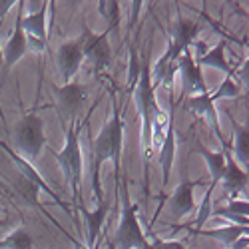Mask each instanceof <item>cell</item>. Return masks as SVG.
Masks as SVG:
<instances>
[{
    "instance_id": "obj_6",
    "label": "cell",
    "mask_w": 249,
    "mask_h": 249,
    "mask_svg": "<svg viewBox=\"0 0 249 249\" xmlns=\"http://www.w3.org/2000/svg\"><path fill=\"white\" fill-rule=\"evenodd\" d=\"M82 60H84V52H82V38L60 46V50H58V64H60L62 78H64L66 84L72 80V76L78 72Z\"/></svg>"
},
{
    "instance_id": "obj_17",
    "label": "cell",
    "mask_w": 249,
    "mask_h": 249,
    "mask_svg": "<svg viewBox=\"0 0 249 249\" xmlns=\"http://www.w3.org/2000/svg\"><path fill=\"white\" fill-rule=\"evenodd\" d=\"M223 50H225V42H219L213 50H210L205 56L199 58V64L203 66H213V68H219L227 74H231V66L225 62V56H223Z\"/></svg>"
},
{
    "instance_id": "obj_16",
    "label": "cell",
    "mask_w": 249,
    "mask_h": 249,
    "mask_svg": "<svg viewBox=\"0 0 249 249\" xmlns=\"http://www.w3.org/2000/svg\"><path fill=\"white\" fill-rule=\"evenodd\" d=\"M84 213V219L88 221V227H90V237H88V243L94 245L96 239H98V233H100V227H102V221L108 213V203H102L96 212H82Z\"/></svg>"
},
{
    "instance_id": "obj_24",
    "label": "cell",
    "mask_w": 249,
    "mask_h": 249,
    "mask_svg": "<svg viewBox=\"0 0 249 249\" xmlns=\"http://www.w3.org/2000/svg\"><path fill=\"white\" fill-rule=\"evenodd\" d=\"M230 96H237V86L233 84L230 78H225V82L219 86V90L213 96H210V98H212V102H215L217 98H230Z\"/></svg>"
},
{
    "instance_id": "obj_1",
    "label": "cell",
    "mask_w": 249,
    "mask_h": 249,
    "mask_svg": "<svg viewBox=\"0 0 249 249\" xmlns=\"http://www.w3.org/2000/svg\"><path fill=\"white\" fill-rule=\"evenodd\" d=\"M122 205H124V215H122V223L116 235V243L120 245V249H148L146 237L142 233V227L136 215L138 205L130 201L128 183L124 179H122Z\"/></svg>"
},
{
    "instance_id": "obj_15",
    "label": "cell",
    "mask_w": 249,
    "mask_h": 249,
    "mask_svg": "<svg viewBox=\"0 0 249 249\" xmlns=\"http://www.w3.org/2000/svg\"><path fill=\"white\" fill-rule=\"evenodd\" d=\"M197 152L205 158L207 161V168H210V176H212V183L215 185L219 179H221V174L225 170V154H213L210 150H205V148H197Z\"/></svg>"
},
{
    "instance_id": "obj_10",
    "label": "cell",
    "mask_w": 249,
    "mask_h": 249,
    "mask_svg": "<svg viewBox=\"0 0 249 249\" xmlns=\"http://www.w3.org/2000/svg\"><path fill=\"white\" fill-rule=\"evenodd\" d=\"M179 66H181V74H183V84H185V92L188 94H205V84H203V78L199 68L194 64L192 56L185 52L179 60Z\"/></svg>"
},
{
    "instance_id": "obj_2",
    "label": "cell",
    "mask_w": 249,
    "mask_h": 249,
    "mask_svg": "<svg viewBox=\"0 0 249 249\" xmlns=\"http://www.w3.org/2000/svg\"><path fill=\"white\" fill-rule=\"evenodd\" d=\"M124 130V122L120 118V114L116 112L114 118L108 122V126L102 130V134L98 136L96 143H94V161L96 168L106 161V160H114L116 165L120 161V152H122V132Z\"/></svg>"
},
{
    "instance_id": "obj_27",
    "label": "cell",
    "mask_w": 249,
    "mask_h": 249,
    "mask_svg": "<svg viewBox=\"0 0 249 249\" xmlns=\"http://www.w3.org/2000/svg\"><path fill=\"white\" fill-rule=\"evenodd\" d=\"M4 64V58H2V50H0V66Z\"/></svg>"
},
{
    "instance_id": "obj_3",
    "label": "cell",
    "mask_w": 249,
    "mask_h": 249,
    "mask_svg": "<svg viewBox=\"0 0 249 249\" xmlns=\"http://www.w3.org/2000/svg\"><path fill=\"white\" fill-rule=\"evenodd\" d=\"M18 150L26 154L30 160L40 156V150L44 146V130H42V120L36 114H28L18 122L16 132H14Z\"/></svg>"
},
{
    "instance_id": "obj_13",
    "label": "cell",
    "mask_w": 249,
    "mask_h": 249,
    "mask_svg": "<svg viewBox=\"0 0 249 249\" xmlns=\"http://www.w3.org/2000/svg\"><path fill=\"white\" fill-rule=\"evenodd\" d=\"M26 48H28V36L24 34V30H22V28L16 26V30H14L12 38L8 40V44H6V52L2 54L6 68H12V66L16 64V62L24 56Z\"/></svg>"
},
{
    "instance_id": "obj_5",
    "label": "cell",
    "mask_w": 249,
    "mask_h": 249,
    "mask_svg": "<svg viewBox=\"0 0 249 249\" xmlns=\"http://www.w3.org/2000/svg\"><path fill=\"white\" fill-rule=\"evenodd\" d=\"M108 34H92L90 30H84L82 34V52L86 58L92 60L96 70H104L110 64V46H108Z\"/></svg>"
},
{
    "instance_id": "obj_23",
    "label": "cell",
    "mask_w": 249,
    "mask_h": 249,
    "mask_svg": "<svg viewBox=\"0 0 249 249\" xmlns=\"http://www.w3.org/2000/svg\"><path fill=\"white\" fill-rule=\"evenodd\" d=\"M100 12H104L108 16L110 20V30L118 24V20H120V8H118V2H102L100 6Z\"/></svg>"
},
{
    "instance_id": "obj_14",
    "label": "cell",
    "mask_w": 249,
    "mask_h": 249,
    "mask_svg": "<svg viewBox=\"0 0 249 249\" xmlns=\"http://www.w3.org/2000/svg\"><path fill=\"white\" fill-rule=\"evenodd\" d=\"M199 181H181L178 185L176 194L172 196V207L178 215H185L194 210V196H192V190L196 188Z\"/></svg>"
},
{
    "instance_id": "obj_22",
    "label": "cell",
    "mask_w": 249,
    "mask_h": 249,
    "mask_svg": "<svg viewBox=\"0 0 249 249\" xmlns=\"http://www.w3.org/2000/svg\"><path fill=\"white\" fill-rule=\"evenodd\" d=\"M247 146H249L247 130L237 128V143H235V150H237V154H239V160L245 161V163H247V160H249V150H247Z\"/></svg>"
},
{
    "instance_id": "obj_19",
    "label": "cell",
    "mask_w": 249,
    "mask_h": 249,
    "mask_svg": "<svg viewBox=\"0 0 249 249\" xmlns=\"http://www.w3.org/2000/svg\"><path fill=\"white\" fill-rule=\"evenodd\" d=\"M247 233V227H223V230H215V231H205V235L210 237H215L219 239L221 243H235L241 235Z\"/></svg>"
},
{
    "instance_id": "obj_7",
    "label": "cell",
    "mask_w": 249,
    "mask_h": 249,
    "mask_svg": "<svg viewBox=\"0 0 249 249\" xmlns=\"http://www.w3.org/2000/svg\"><path fill=\"white\" fill-rule=\"evenodd\" d=\"M48 4L50 2H42L38 12L26 16L24 20H20L18 26L30 32V38L34 40V46L42 50L44 44H46V10H48Z\"/></svg>"
},
{
    "instance_id": "obj_26",
    "label": "cell",
    "mask_w": 249,
    "mask_h": 249,
    "mask_svg": "<svg viewBox=\"0 0 249 249\" xmlns=\"http://www.w3.org/2000/svg\"><path fill=\"white\" fill-rule=\"evenodd\" d=\"M148 249H185L181 243H178V241H158V243H154V245H148Z\"/></svg>"
},
{
    "instance_id": "obj_28",
    "label": "cell",
    "mask_w": 249,
    "mask_h": 249,
    "mask_svg": "<svg viewBox=\"0 0 249 249\" xmlns=\"http://www.w3.org/2000/svg\"><path fill=\"white\" fill-rule=\"evenodd\" d=\"M0 196H2V188H0Z\"/></svg>"
},
{
    "instance_id": "obj_20",
    "label": "cell",
    "mask_w": 249,
    "mask_h": 249,
    "mask_svg": "<svg viewBox=\"0 0 249 249\" xmlns=\"http://www.w3.org/2000/svg\"><path fill=\"white\" fill-rule=\"evenodd\" d=\"M172 158H174V128L170 126L168 140H165V146H163V152H161V168H163V181L165 183H168L170 170H172Z\"/></svg>"
},
{
    "instance_id": "obj_8",
    "label": "cell",
    "mask_w": 249,
    "mask_h": 249,
    "mask_svg": "<svg viewBox=\"0 0 249 249\" xmlns=\"http://www.w3.org/2000/svg\"><path fill=\"white\" fill-rule=\"evenodd\" d=\"M138 98H140L142 114H143V118H146V142H148L150 140V128H152V114L156 112V104H154V90L150 88V74H148L146 68L142 70Z\"/></svg>"
},
{
    "instance_id": "obj_4",
    "label": "cell",
    "mask_w": 249,
    "mask_h": 249,
    "mask_svg": "<svg viewBox=\"0 0 249 249\" xmlns=\"http://www.w3.org/2000/svg\"><path fill=\"white\" fill-rule=\"evenodd\" d=\"M56 160L60 161L68 181L72 183V192L78 197L80 179H82V154H80V143H78V126L70 128L66 136V146L60 154H56Z\"/></svg>"
},
{
    "instance_id": "obj_9",
    "label": "cell",
    "mask_w": 249,
    "mask_h": 249,
    "mask_svg": "<svg viewBox=\"0 0 249 249\" xmlns=\"http://www.w3.org/2000/svg\"><path fill=\"white\" fill-rule=\"evenodd\" d=\"M188 108H190L194 114H197V116H205L207 120H210V124L213 126V130H215V134H217V138L221 140L223 146H227L225 140L221 138L219 124H217V114H215V108H213V102H212L210 94L205 92V94H196V96H192V98L188 100Z\"/></svg>"
},
{
    "instance_id": "obj_25",
    "label": "cell",
    "mask_w": 249,
    "mask_h": 249,
    "mask_svg": "<svg viewBox=\"0 0 249 249\" xmlns=\"http://www.w3.org/2000/svg\"><path fill=\"white\" fill-rule=\"evenodd\" d=\"M247 210H249V203L247 201H231L230 203V210H225V212H230L233 215H245L247 217Z\"/></svg>"
},
{
    "instance_id": "obj_11",
    "label": "cell",
    "mask_w": 249,
    "mask_h": 249,
    "mask_svg": "<svg viewBox=\"0 0 249 249\" xmlns=\"http://www.w3.org/2000/svg\"><path fill=\"white\" fill-rule=\"evenodd\" d=\"M221 179H223V188L230 192L231 196H237V194L245 188L247 174L235 163L233 158L227 156V160H225V170H223V174H221Z\"/></svg>"
},
{
    "instance_id": "obj_21",
    "label": "cell",
    "mask_w": 249,
    "mask_h": 249,
    "mask_svg": "<svg viewBox=\"0 0 249 249\" xmlns=\"http://www.w3.org/2000/svg\"><path fill=\"white\" fill-rule=\"evenodd\" d=\"M213 188H215V185L212 183V185H210V190H207V194L203 196V203H201V210H199V217H197L196 227H194V235L201 231V227H203L205 219L212 215V205H210V203H212V194H213Z\"/></svg>"
},
{
    "instance_id": "obj_18",
    "label": "cell",
    "mask_w": 249,
    "mask_h": 249,
    "mask_svg": "<svg viewBox=\"0 0 249 249\" xmlns=\"http://www.w3.org/2000/svg\"><path fill=\"white\" fill-rule=\"evenodd\" d=\"M2 249H32V237L24 230H16L4 241H0Z\"/></svg>"
},
{
    "instance_id": "obj_12",
    "label": "cell",
    "mask_w": 249,
    "mask_h": 249,
    "mask_svg": "<svg viewBox=\"0 0 249 249\" xmlns=\"http://www.w3.org/2000/svg\"><path fill=\"white\" fill-rule=\"evenodd\" d=\"M56 94L60 100V106L68 114H74L86 98V88L82 84H72V82H68V84H64L62 88H56Z\"/></svg>"
}]
</instances>
